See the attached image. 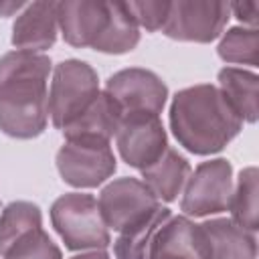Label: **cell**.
<instances>
[{"mask_svg": "<svg viewBox=\"0 0 259 259\" xmlns=\"http://www.w3.org/2000/svg\"><path fill=\"white\" fill-rule=\"evenodd\" d=\"M59 32L77 49H95L111 20V2L65 0L57 2Z\"/></svg>", "mask_w": 259, "mask_h": 259, "instance_id": "11", "label": "cell"}, {"mask_svg": "<svg viewBox=\"0 0 259 259\" xmlns=\"http://www.w3.org/2000/svg\"><path fill=\"white\" fill-rule=\"evenodd\" d=\"M121 113L117 105L111 101V97L101 91L95 101L67 127H63L65 140H101L109 142L115 138V132L119 127Z\"/></svg>", "mask_w": 259, "mask_h": 259, "instance_id": "15", "label": "cell"}, {"mask_svg": "<svg viewBox=\"0 0 259 259\" xmlns=\"http://www.w3.org/2000/svg\"><path fill=\"white\" fill-rule=\"evenodd\" d=\"M51 223L71 251L105 249L111 243L97 198L85 192H67L51 206Z\"/></svg>", "mask_w": 259, "mask_h": 259, "instance_id": "3", "label": "cell"}, {"mask_svg": "<svg viewBox=\"0 0 259 259\" xmlns=\"http://www.w3.org/2000/svg\"><path fill=\"white\" fill-rule=\"evenodd\" d=\"M229 18V2L178 0L170 2L162 32L182 42H212L223 34Z\"/></svg>", "mask_w": 259, "mask_h": 259, "instance_id": "8", "label": "cell"}, {"mask_svg": "<svg viewBox=\"0 0 259 259\" xmlns=\"http://www.w3.org/2000/svg\"><path fill=\"white\" fill-rule=\"evenodd\" d=\"M208 245V259H257V237L233 219H208L200 223Z\"/></svg>", "mask_w": 259, "mask_h": 259, "instance_id": "14", "label": "cell"}, {"mask_svg": "<svg viewBox=\"0 0 259 259\" xmlns=\"http://www.w3.org/2000/svg\"><path fill=\"white\" fill-rule=\"evenodd\" d=\"M57 32V2H32L18 12L12 24V45L16 51L42 53L55 45Z\"/></svg>", "mask_w": 259, "mask_h": 259, "instance_id": "13", "label": "cell"}, {"mask_svg": "<svg viewBox=\"0 0 259 259\" xmlns=\"http://www.w3.org/2000/svg\"><path fill=\"white\" fill-rule=\"evenodd\" d=\"M117 164L109 142L101 140H65L57 152V170L61 178L75 188H95L113 176Z\"/></svg>", "mask_w": 259, "mask_h": 259, "instance_id": "7", "label": "cell"}, {"mask_svg": "<svg viewBox=\"0 0 259 259\" xmlns=\"http://www.w3.org/2000/svg\"><path fill=\"white\" fill-rule=\"evenodd\" d=\"M71 259H111V257L105 253V249H93V251H81Z\"/></svg>", "mask_w": 259, "mask_h": 259, "instance_id": "26", "label": "cell"}, {"mask_svg": "<svg viewBox=\"0 0 259 259\" xmlns=\"http://www.w3.org/2000/svg\"><path fill=\"white\" fill-rule=\"evenodd\" d=\"M170 130L190 154L210 156L241 134L243 121L217 85L200 83L180 89L172 97Z\"/></svg>", "mask_w": 259, "mask_h": 259, "instance_id": "2", "label": "cell"}, {"mask_svg": "<svg viewBox=\"0 0 259 259\" xmlns=\"http://www.w3.org/2000/svg\"><path fill=\"white\" fill-rule=\"evenodd\" d=\"M150 259H208L200 225L184 214H170L154 235Z\"/></svg>", "mask_w": 259, "mask_h": 259, "instance_id": "12", "label": "cell"}, {"mask_svg": "<svg viewBox=\"0 0 259 259\" xmlns=\"http://www.w3.org/2000/svg\"><path fill=\"white\" fill-rule=\"evenodd\" d=\"M115 146L127 166L146 170L168 150V136L158 115H130L119 121Z\"/></svg>", "mask_w": 259, "mask_h": 259, "instance_id": "10", "label": "cell"}, {"mask_svg": "<svg viewBox=\"0 0 259 259\" xmlns=\"http://www.w3.org/2000/svg\"><path fill=\"white\" fill-rule=\"evenodd\" d=\"M97 204L105 227L115 233H123L148 221L162 206V202L140 178L130 176L115 178L103 186Z\"/></svg>", "mask_w": 259, "mask_h": 259, "instance_id": "6", "label": "cell"}, {"mask_svg": "<svg viewBox=\"0 0 259 259\" xmlns=\"http://www.w3.org/2000/svg\"><path fill=\"white\" fill-rule=\"evenodd\" d=\"M188 160L176 150L168 148L160 160L142 170V182L154 192L160 202H172L182 194V188L190 176Z\"/></svg>", "mask_w": 259, "mask_h": 259, "instance_id": "16", "label": "cell"}, {"mask_svg": "<svg viewBox=\"0 0 259 259\" xmlns=\"http://www.w3.org/2000/svg\"><path fill=\"white\" fill-rule=\"evenodd\" d=\"M42 227L40 208L28 200L8 202L0 214V257L26 233Z\"/></svg>", "mask_w": 259, "mask_h": 259, "instance_id": "19", "label": "cell"}, {"mask_svg": "<svg viewBox=\"0 0 259 259\" xmlns=\"http://www.w3.org/2000/svg\"><path fill=\"white\" fill-rule=\"evenodd\" d=\"M229 8H231V14L239 22L249 24V28H255L257 16H259V4L257 2H233V4H229Z\"/></svg>", "mask_w": 259, "mask_h": 259, "instance_id": "25", "label": "cell"}, {"mask_svg": "<svg viewBox=\"0 0 259 259\" xmlns=\"http://www.w3.org/2000/svg\"><path fill=\"white\" fill-rule=\"evenodd\" d=\"M51 59L45 53L10 51L0 57V132L30 140L49 121Z\"/></svg>", "mask_w": 259, "mask_h": 259, "instance_id": "1", "label": "cell"}, {"mask_svg": "<svg viewBox=\"0 0 259 259\" xmlns=\"http://www.w3.org/2000/svg\"><path fill=\"white\" fill-rule=\"evenodd\" d=\"M130 14L134 16V20L138 22L140 28H146L150 32L162 30L166 18H168V10H170V2L166 0H142V2H125Z\"/></svg>", "mask_w": 259, "mask_h": 259, "instance_id": "24", "label": "cell"}, {"mask_svg": "<svg viewBox=\"0 0 259 259\" xmlns=\"http://www.w3.org/2000/svg\"><path fill=\"white\" fill-rule=\"evenodd\" d=\"M231 219L247 229L257 231L259 225V172L255 166H247L239 172V178L233 182V194L229 202Z\"/></svg>", "mask_w": 259, "mask_h": 259, "instance_id": "18", "label": "cell"}, {"mask_svg": "<svg viewBox=\"0 0 259 259\" xmlns=\"http://www.w3.org/2000/svg\"><path fill=\"white\" fill-rule=\"evenodd\" d=\"M4 259H63L61 249L40 227L18 239L4 255Z\"/></svg>", "mask_w": 259, "mask_h": 259, "instance_id": "23", "label": "cell"}, {"mask_svg": "<svg viewBox=\"0 0 259 259\" xmlns=\"http://www.w3.org/2000/svg\"><path fill=\"white\" fill-rule=\"evenodd\" d=\"M101 93L95 69L79 59L55 65L49 87V117L57 130L77 119Z\"/></svg>", "mask_w": 259, "mask_h": 259, "instance_id": "4", "label": "cell"}, {"mask_svg": "<svg viewBox=\"0 0 259 259\" xmlns=\"http://www.w3.org/2000/svg\"><path fill=\"white\" fill-rule=\"evenodd\" d=\"M217 51L225 63L257 67L259 32L257 28H249V26H233L221 34V42Z\"/></svg>", "mask_w": 259, "mask_h": 259, "instance_id": "22", "label": "cell"}, {"mask_svg": "<svg viewBox=\"0 0 259 259\" xmlns=\"http://www.w3.org/2000/svg\"><path fill=\"white\" fill-rule=\"evenodd\" d=\"M24 6H26V4H20V2H16V4H14V2H10V4H0V16H6V14L12 12V10L18 12V10H22Z\"/></svg>", "mask_w": 259, "mask_h": 259, "instance_id": "27", "label": "cell"}, {"mask_svg": "<svg viewBox=\"0 0 259 259\" xmlns=\"http://www.w3.org/2000/svg\"><path fill=\"white\" fill-rule=\"evenodd\" d=\"M140 42V26L130 14L125 2H111V20L93 51L105 55H123L138 47Z\"/></svg>", "mask_w": 259, "mask_h": 259, "instance_id": "20", "label": "cell"}, {"mask_svg": "<svg viewBox=\"0 0 259 259\" xmlns=\"http://www.w3.org/2000/svg\"><path fill=\"white\" fill-rule=\"evenodd\" d=\"M172 214L170 208L160 206L148 221L123 231L113 241L115 259H150V247L158 227Z\"/></svg>", "mask_w": 259, "mask_h": 259, "instance_id": "21", "label": "cell"}, {"mask_svg": "<svg viewBox=\"0 0 259 259\" xmlns=\"http://www.w3.org/2000/svg\"><path fill=\"white\" fill-rule=\"evenodd\" d=\"M233 182L229 160L214 158L198 164L182 188L180 210L184 217H210L229 210Z\"/></svg>", "mask_w": 259, "mask_h": 259, "instance_id": "5", "label": "cell"}, {"mask_svg": "<svg viewBox=\"0 0 259 259\" xmlns=\"http://www.w3.org/2000/svg\"><path fill=\"white\" fill-rule=\"evenodd\" d=\"M105 93L117 105L121 117H130V115L160 117L168 99L166 83L154 71L140 67H130L113 73L105 83Z\"/></svg>", "mask_w": 259, "mask_h": 259, "instance_id": "9", "label": "cell"}, {"mask_svg": "<svg viewBox=\"0 0 259 259\" xmlns=\"http://www.w3.org/2000/svg\"><path fill=\"white\" fill-rule=\"evenodd\" d=\"M219 91L227 99V103L233 107V111L241 117L245 123L257 121V87L259 77L253 71L241 69V67H223L217 75Z\"/></svg>", "mask_w": 259, "mask_h": 259, "instance_id": "17", "label": "cell"}]
</instances>
